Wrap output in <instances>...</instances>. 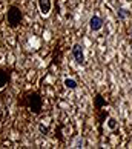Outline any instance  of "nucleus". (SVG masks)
I'll return each mask as SVG.
<instances>
[{
    "label": "nucleus",
    "instance_id": "1",
    "mask_svg": "<svg viewBox=\"0 0 132 149\" xmlns=\"http://www.w3.org/2000/svg\"><path fill=\"white\" fill-rule=\"evenodd\" d=\"M20 20H22L20 9L15 8V6H11L8 9V23H9V26L11 28H15V26L20 23Z\"/></svg>",
    "mask_w": 132,
    "mask_h": 149
},
{
    "label": "nucleus",
    "instance_id": "2",
    "mask_svg": "<svg viewBox=\"0 0 132 149\" xmlns=\"http://www.w3.org/2000/svg\"><path fill=\"white\" fill-rule=\"evenodd\" d=\"M28 100H29V108L34 111L35 114L40 112V109H42V102H40V97H38V94H31V95L28 97Z\"/></svg>",
    "mask_w": 132,
    "mask_h": 149
},
{
    "label": "nucleus",
    "instance_id": "3",
    "mask_svg": "<svg viewBox=\"0 0 132 149\" xmlns=\"http://www.w3.org/2000/svg\"><path fill=\"white\" fill-rule=\"evenodd\" d=\"M72 56H74L77 63H83L85 62V56H83V51H81V46L80 45H75L72 48Z\"/></svg>",
    "mask_w": 132,
    "mask_h": 149
},
{
    "label": "nucleus",
    "instance_id": "4",
    "mask_svg": "<svg viewBox=\"0 0 132 149\" xmlns=\"http://www.w3.org/2000/svg\"><path fill=\"white\" fill-rule=\"evenodd\" d=\"M38 6H40L42 14H48L51 11V0H38Z\"/></svg>",
    "mask_w": 132,
    "mask_h": 149
},
{
    "label": "nucleus",
    "instance_id": "5",
    "mask_svg": "<svg viewBox=\"0 0 132 149\" xmlns=\"http://www.w3.org/2000/svg\"><path fill=\"white\" fill-rule=\"evenodd\" d=\"M103 26V20L100 17H97V15H94V17L91 19V29L92 31H98Z\"/></svg>",
    "mask_w": 132,
    "mask_h": 149
},
{
    "label": "nucleus",
    "instance_id": "6",
    "mask_svg": "<svg viewBox=\"0 0 132 149\" xmlns=\"http://www.w3.org/2000/svg\"><path fill=\"white\" fill-rule=\"evenodd\" d=\"M9 80V72H6V71H0V89L8 83Z\"/></svg>",
    "mask_w": 132,
    "mask_h": 149
},
{
    "label": "nucleus",
    "instance_id": "7",
    "mask_svg": "<svg viewBox=\"0 0 132 149\" xmlns=\"http://www.w3.org/2000/svg\"><path fill=\"white\" fill-rule=\"evenodd\" d=\"M65 86L69 88V89H75V88H77V81L72 80V79H66L65 80Z\"/></svg>",
    "mask_w": 132,
    "mask_h": 149
},
{
    "label": "nucleus",
    "instance_id": "8",
    "mask_svg": "<svg viewBox=\"0 0 132 149\" xmlns=\"http://www.w3.org/2000/svg\"><path fill=\"white\" fill-rule=\"evenodd\" d=\"M108 126H109L111 129H114L115 126H117V123H115V120H114V118H109V121H108Z\"/></svg>",
    "mask_w": 132,
    "mask_h": 149
}]
</instances>
